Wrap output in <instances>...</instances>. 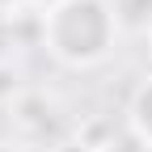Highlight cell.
Masks as SVG:
<instances>
[{
	"label": "cell",
	"mask_w": 152,
	"mask_h": 152,
	"mask_svg": "<svg viewBox=\"0 0 152 152\" xmlns=\"http://www.w3.org/2000/svg\"><path fill=\"white\" fill-rule=\"evenodd\" d=\"M17 4H26V0H0V17H13Z\"/></svg>",
	"instance_id": "8992f818"
},
{
	"label": "cell",
	"mask_w": 152,
	"mask_h": 152,
	"mask_svg": "<svg viewBox=\"0 0 152 152\" xmlns=\"http://www.w3.org/2000/svg\"><path fill=\"white\" fill-rule=\"evenodd\" d=\"M114 13H118V21L135 26V30L152 26V0H114Z\"/></svg>",
	"instance_id": "277c9868"
},
{
	"label": "cell",
	"mask_w": 152,
	"mask_h": 152,
	"mask_svg": "<svg viewBox=\"0 0 152 152\" xmlns=\"http://www.w3.org/2000/svg\"><path fill=\"white\" fill-rule=\"evenodd\" d=\"M9 47H13V17H0V64H9Z\"/></svg>",
	"instance_id": "5b68a950"
},
{
	"label": "cell",
	"mask_w": 152,
	"mask_h": 152,
	"mask_svg": "<svg viewBox=\"0 0 152 152\" xmlns=\"http://www.w3.org/2000/svg\"><path fill=\"white\" fill-rule=\"evenodd\" d=\"M118 13L114 0H59L38 13V42L64 68H97L110 59L118 42Z\"/></svg>",
	"instance_id": "6da1fadb"
},
{
	"label": "cell",
	"mask_w": 152,
	"mask_h": 152,
	"mask_svg": "<svg viewBox=\"0 0 152 152\" xmlns=\"http://www.w3.org/2000/svg\"><path fill=\"white\" fill-rule=\"evenodd\" d=\"M51 106H47V97L42 93H17L13 97V123H17V131H21L26 140H38V135H47L51 131Z\"/></svg>",
	"instance_id": "7a4b0ae2"
},
{
	"label": "cell",
	"mask_w": 152,
	"mask_h": 152,
	"mask_svg": "<svg viewBox=\"0 0 152 152\" xmlns=\"http://www.w3.org/2000/svg\"><path fill=\"white\" fill-rule=\"evenodd\" d=\"M127 127L144 148H152V72L135 85V93L127 102Z\"/></svg>",
	"instance_id": "3957f363"
},
{
	"label": "cell",
	"mask_w": 152,
	"mask_h": 152,
	"mask_svg": "<svg viewBox=\"0 0 152 152\" xmlns=\"http://www.w3.org/2000/svg\"><path fill=\"white\" fill-rule=\"evenodd\" d=\"M0 152H21V144H13V140H0Z\"/></svg>",
	"instance_id": "52a82bcc"
}]
</instances>
